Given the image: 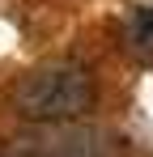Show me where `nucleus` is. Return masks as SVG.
<instances>
[{
    "label": "nucleus",
    "instance_id": "1",
    "mask_svg": "<svg viewBox=\"0 0 153 157\" xmlns=\"http://www.w3.org/2000/svg\"><path fill=\"white\" fill-rule=\"evenodd\" d=\"M94 102L98 81L81 59H43L13 89V106L30 123H76L94 110Z\"/></svg>",
    "mask_w": 153,
    "mask_h": 157
},
{
    "label": "nucleus",
    "instance_id": "2",
    "mask_svg": "<svg viewBox=\"0 0 153 157\" xmlns=\"http://www.w3.org/2000/svg\"><path fill=\"white\" fill-rule=\"evenodd\" d=\"M0 157H128V140L111 128L34 123L0 144Z\"/></svg>",
    "mask_w": 153,
    "mask_h": 157
},
{
    "label": "nucleus",
    "instance_id": "3",
    "mask_svg": "<svg viewBox=\"0 0 153 157\" xmlns=\"http://www.w3.org/2000/svg\"><path fill=\"white\" fill-rule=\"evenodd\" d=\"M132 47H153V9H140L132 17Z\"/></svg>",
    "mask_w": 153,
    "mask_h": 157
}]
</instances>
